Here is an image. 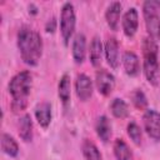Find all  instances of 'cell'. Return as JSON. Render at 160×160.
Segmentation results:
<instances>
[{"label":"cell","mask_w":160,"mask_h":160,"mask_svg":"<svg viewBox=\"0 0 160 160\" xmlns=\"http://www.w3.org/2000/svg\"><path fill=\"white\" fill-rule=\"evenodd\" d=\"M58 92H59V98L61 99L62 102H68L70 100L71 82H70V76L68 74H64L61 76L60 82H59V88H58Z\"/></svg>","instance_id":"20"},{"label":"cell","mask_w":160,"mask_h":160,"mask_svg":"<svg viewBox=\"0 0 160 160\" xmlns=\"http://www.w3.org/2000/svg\"><path fill=\"white\" fill-rule=\"evenodd\" d=\"M120 15H121V4L119 1H114L111 2L105 12V19L108 25L110 26L111 30H118L119 28V20H120Z\"/></svg>","instance_id":"10"},{"label":"cell","mask_w":160,"mask_h":160,"mask_svg":"<svg viewBox=\"0 0 160 160\" xmlns=\"http://www.w3.org/2000/svg\"><path fill=\"white\" fill-rule=\"evenodd\" d=\"M96 134L104 142H108L111 136V124L106 116H100L96 121Z\"/></svg>","instance_id":"15"},{"label":"cell","mask_w":160,"mask_h":160,"mask_svg":"<svg viewBox=\"0 0 160 160\" xmlns=\"http://www.w3.org/2000/svg\"><path fill=\"white\" fill-rule=\"evenodd\" d=\"M138 25H139L138 11L135 8H130L122 18V29L125 35L129 38H132L138 30Z\"/></svg>","instance_id":"9"},{"label":"cell","mask_w":160,"mask_h":160,"mask_svg":"<svg viewBox=\"0 0 160 160\" xmlns=\"http://www.w3.org/2000/svg\"><path fill=\"white\" fill-rule=\"evenodd\" d=\"M101 55H102V44H101V40L98 36H95L90 44V50H89L90 61L94 66H98L100 64Z\"/></svg>","instance_id":"18"},{"label":"cell","mask_w":160,"mask_h":160,"mask_svg":"<svg viewBox=\"0 0 160 160\" xmlns=\"http://www.w3.org/2000/svg\"><path fill=\"white\" fill-rule=\"evenodd\" d=\"M18 48L25 64L34 66L39 62L42 54V40L39 32L22 26L18 32Z\"/></svg>","instance_id":"1"},{"label":"cell","mask_w":160,"mask_h":160,"mask_svg":"<svg viewBox=\"0 0 160 160\" xmlns=\"http://www.w3.org/2000/svg\"><path fill=\"white\" fill-rule=\"evenodd\" d=\"M75 22H76V18H75L74 5L71 2H65L62 5L61 15H60V31L65 45H68L69 40L74 34Z\"/></svg>","instance_id":"5"},{"label":"cell","mask_w":160,"mask_h":160,"mask_svg":"<svg viewBox=\"0 0 160 160\" xmlns=\"http://www.w3.org/2000/svg\"><path fill=\"white\" fill-rule=\"evenodd\" d=\"M35 116L40 126L48 128L51 121V106L49 102H41L35 109Z\"/></svg>","instance_id":"14"},{"label":"cell","mask_w":160,"mask_h":160,"mask_svg":"<svg viewBox=\"0 0 160 160\" xmlns=\"http://www.w3.org/2000/svg\"><path fill=\"white\" fill-rule=\"evenodd\" d=\"M96 88L99 92L104 96H108L111 94L115 86V78L112 74H110L106 70H99L96 72Z\"/></svg>","instance_id":"7"},{"label":"cell","mask_w":160,"mask_h":160,"mask_svg":"<svg viewBox=\"0 0 160 160\" xmlns=\"http://www.w3.org/2000/svg\"><path fill=\"white\" fill-rule=\"evenodd\" d=\"M84 34H78L74 39L72 42V58L76 64H81L85 59V52H86V41H85Z\"/></svg>","instance_id":"13"},{"label":"cell","mask_w":160,"mask_h":160,"mask_svg":"<svg viewBox=\"0 0 160 160\" xmlns=\"http://www.w3.org/2000/svg\"><path fill=\"white\" fill-rule=\"evenodd\" d=\"M122 64L125 72L130 76H135L139 74L140 70V64H139V58L135 52L132 51H126L122 56Z\"/></svg>","instance_id":"12"},{"label":"cell","mask_w":160,"mask_h":160,"mask_svg":"<svg viewBox=\"0 0 160 160\" xmlns=\"http://www.w3.org/2000/svg\"><path fill=\"white\" fill-rule=\"evenodd\" d=\"M142 121L148 135L154 140H160V112L154 109L146 110L142 116Z\"/></svg>","instance_id":"6"},{"label":"cell","mask_w":160,"mask_h":160,"mask_svg":"<svg viewBox=\"0 0 160 160\" xmlns=\"http://www.w3.org/2000/svg\"><path fill=\"white\" fill-rule=\"evenodd\" d=\"M32 85V76L29 71L18 72L9 82V92L12 100H26Z\"/></svg>","instance_id":"4"},{"label":"cell","mask_w":160,"mask_h":160,"mask_svg":"<svg viewBox=\"0 0 160 160\" xmlns=\"http://www.w3.org/2000/svg\"><path fill=\"white\" fill-rule=\"evenodd\" d=\"M19 135L24 141H31L32 139V121L30 115H24L19 121Z\"/></svg>","instance_id":"16"},{"label":"cell","mask_w":160,"mask_h":160,"mask_svg":"<svg viewBox=\"0 0 160 160\" xmlns=\"http://www.w3.org/2000/svg\"><path fill=\"white\" fill-rule=\"evenodd\" d=\"M128 135L130 136V139L136 144L139 145L141 142V130L139 128V125L134 121H130L128 124Z\"/></svg>","instance_id":"24"},{"label":"cell","mask_w":160,"mask_h":160,"mask_svg":"<svg viewBox=\"0 0 160 160\" xmlns=\"http://www.w3.org/2000/svg\"><path fill=\"white\" fill-rule=\"evenodd\" d=\"M55 25H56V21H55L54 18H51V19L46 22V26H45L46 31H48V32H52V31L55 30Z\"/></svg>","instance_id":"25"},{"label":"cell","mask_w":160,"mask_h":160,"mask_svg":"<svg viewBox=\"0 0 160 160\" xmlns=\"http://www.w3.org/2000/svg\"><path fill=\"white\" fill-rule=\"evenodd\" d=\"M110 109H111L112 115L118 119H124L129 114V108L122 99H118V98L114 99L111 105H110Z\"/></svg>","instance_id":"21"},{"label":"cell","mask_w":160,"mask_h":160,"mask_svg":"<svg viewBox=\"0 0 160 160\" xmlns=\"http://www.w3.org/2000/svg\"><path fill=\"white\" fill-rule=\"evenodd\" d=\"M1 149L9 156H16L18 152H19L18 142L9 134H2L1 135Z\"/></svg>","instance_id":"19"},{"label":"cell","mask_w":160,"mask_h":160,"mask_svg":"<svg viewBox=\"0 0 160 160\" xmlns=\"http://www.w3.org/2000/svg\"><path fill=\"white\" fill-rule=\"evenodd\" d=\"M131 99H132V102H134L135 108L139 109V110H144L146 108V105H148V100H146L145 94L139 89H136L131 94Z\"/></svg>","instance_id":"23"},{"label":"cell","mask_w":160,"mask_h":160,"mask_svg":"<svg viewBox=\"0 0 160 160\" xmlns=\"http://www.w3.org/2000/svg\"><path fill=\"white\" fill-rule=\"evenodd\" d=\"M75 90H76V95L80 100H82V101L88 100L92 94V82H91L90 78L85 74L78 75L76 81H75Z\"/></svg>","instance_id":"8"},{"label":"cell","mask_w":160,"mask_h":160,"mask_svg":"<svg viewBox=\"0 0 160 160\" xmlns=\"http://www.w3.org/2000/svg\"><path fill=\"white\" fill-rule=\"evenodd\" d=\"M105 56L108 64L112 69H116L119 66V45L114 38H110L105 44Z\"/></svg>","instance_id":"11"},{"label":"cell","mask_w":160,"mask_h":160,"mask_svg":"<svg viewBox=\"0 0 160 160\" xmlns=\"http://www.w3.org/2000/svg\"><path fill=\"white\" fill-rule=\"evenodd\" d=\"M114 154L116 160H132V152L128 144L122 139H118L114 142Z\"/></svg>","instance_id":"17"},{"label":"cell","mask_w":160,"mask_h":160,"mask_svg":"<svg viewBox=\"0 0 160 160\" xmlns=\"http://www.w3.org/2000/svg\"><path fill=\"white\" fill-rule=\"evenodd\" d=\"M144 55V74L151 85H158L160 80V66L158 61V44L151 38H145L142 41Z\"/></svg>","instance_id":"2"},{"label":"cell","mask_w":160,"mask_h":160,"mask_svg":"<svg viewBox=\"0 0 160 160\" xmlns=\"http://www.w3.org/2000/svg\"><path fill=\"white\" fill-rule=\"evenodd\" d=\"M142 14L149 38H151L155 41L160 40V1H145L142 5Z\"/></svg>","instance_id":"3"},{"label":"cell","mask_w":160,"mask_h":160,"mask_svg":"<svg viewBox=\"0 0 160 160\" xmlns=\"http://www.w3.org/2000/svg\"><path fill=\"white\" fill-rule=\"evenodd\" d=\"M82 154L86 160H102L99 149L90 140H85L82 142Z\"/></svg>","instance_id":"22"}]
</instances>
